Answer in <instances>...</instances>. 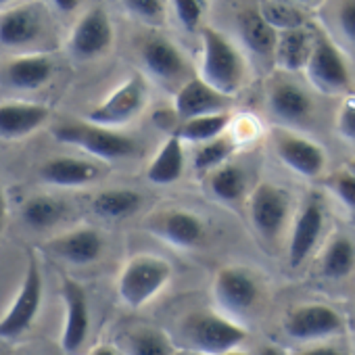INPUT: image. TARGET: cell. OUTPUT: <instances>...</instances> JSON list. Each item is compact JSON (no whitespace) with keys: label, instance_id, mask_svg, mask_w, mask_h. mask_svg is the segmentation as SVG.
<instances>
[{"label":"cell","instance_id":"cell-4","mask_svg":"<svg viewBox=\"0 0 355 355\" xmlns=\"http://www.w3.org/2000/svg\"><path fill=\"white\" fill-rule=\"evenodd\" d=\"M53 136L59 142L78 146L103 161L130 159L138 153L134 138L119 134L117 130L92 125L88 121H61L53 128Z\"/></svg>","mask_w":355,"mask_h":355},{"label":"cell","instance_id":"cell-35","mask_svg":"<svg viewBox=\"0 0 355 355\" xmlns=\"http://www.w3.org/2000/svg\"><path fill=\"white\" fill-rule=\"evenodd\" d=\"M171 11L187 32H197L201 30V17L205 11V5L199 0H175L171 3Z\"/></svg>","mask_w":355,"mask_h":355},{"label":"cell","instance_id":"cell-46","mask_svg":"<svg viewBox=\"0 0 355 355\" xmlns=\"http://www.w3.org/2000/svg\"><path fill=\"white\" fill-rule=\"evenodd\" d=\"M349 173H351V175H355V159L349 163Z\"/></svg>","mask_w":355,"mask_h":355},{"label":"cell","instance_id":"cell-37","mask_svg":"<svg viewBox=\"0 0 355 355\" xmlns=\"http://www.w3.org/2000/svg\"><path fill=\"white\" fill-rule=\"evenodd\" d=\"M330 187L340 203L355 211V175H351L349 171H340L330 180Z\"/></svg>","mask_w":355,"mask_h":355},{"label":"cell","instance_id":"cell-21","mask_svg":"<svg viewBox=\"0 0 355 355\" xmlns=\"http://www.w3.org/2000/svg\"><path fill=\"white\" fill-rule=\"evenodd\" d=\"M268 107L272 115L284 123H303L311 115L313 103L303 88L291 82H278L268 94Z\"/></svg>","mask_w":355,"mask_h":355},{"label":"cell","instance_id":"cell-6","mask_svg":"<svg viewBox=\"0 0 355 355\" xmlns=\"http://www.w3.org/2000/svg\"><path fill=\"white\" fill-rule=\"evenodd\" d=\"M146 101H148L146 82L140 76H132L123 84H119L101 105H96L86 115V121L107 130L123 128L144 111Z\"/></svg>","mask_w":355,"mask_h":355},{"label":"cell","instance_id":"cell-44","mask_svg":"<svg viewBox=\"0 0 355 355\" xmlns=\"http://www.w3.org/2000/svg\"><path fill=\"white\" fill-rule=\"evenodd\" d=\"M257 355H284V351L282 349H278V347H274V345H266V347H261L259 349V353Z\"/></svg>","mask_w":355,"mask_h":355},{"label":"cell","instance_id":"cell-27","mask_svg":"<svg viewBox=\"0 0 355 355\" xmlns=\"http://www.w3.org/2000/svg\"><path fill=\"white\" fill-rule=\"evenodd\" d=\"M140 205H142V195L132 189H107L101 191L92 201L94 211L107 220L128 218L136 214Z\"/></svg>","mask_w":355,"mask_h":355},{"label":"cell","instance_id":"cell-19","mask_svg":"<svg viewBox=\"0 0 355 355\" xmlns=\"http://www.w3.org/2000/svg\"><path fill=\"white\" fill-rule=\"evenodd\" d=\"M51 109L40 103H5L0 105V138L19 140L42 123H46Z\"/></svg>","mask_w":355,"mask_h":355},{"label":"cell","instance_id":"cell-40","mask_svg":"<svg viewBox=\"0 0 355 355\" xmlns=\"http://www.w3.org/2000/svg\"><path fill=\"white\" fill-rule=\"evenodd\" d=\"M51 7L59 13H69V11H76V7H80L78 0H53Z\"/></svg>","mask_w":355,"mask_h":355},{"label":"cell","instance_id":"cell-11","mask_svg":"<svg viewBox=\"0 0 355 355\" xmlns=\"http://www.w3.org/2000/svg\"><path fill=\"white\" fill-rule=\"evenodd\" d=\"M291 199L288 195L270 182L259 184L249 199V218L259 236L272 241L280 234L288 220Z\"/></svg>","mask_w":355,"mask_h":355},{"label":"cell","instance_id":"cell-3","mask_svg":"<svg viewBox=\"0 0 355 355\" xmlns=\"http://www.w3.org/2000/svg\"><path fill=\"white\" fill-rule=\"evenodd\" d=\"M171 266L159 255H134L121 270L117 295L130 309H140L153 301L171 280Z\"/></svg>","mask_w":355,"mask_h":355},{"label":"cell","instance_id":"cell-33","mask_svg":"<svg viewBox=\"0 0 355 355\" xmlns=\"http://www.w3.org/2000/svg\"><path fill=\"white\" fill-rule=\"evenodd\" d=\"M232 153H234V142L228 136H220V138L205 142L197 148L193 167L199 173H211L214 169L226 165V161Z\"/></svg>","mask_w":355,"mask_h":355},{"label":"cell","instance_id":"cell-18","mask_svg":"<svg viewBox=\"0 0 355 355\" xmlns=\"http://www.w3.org/2000/svg\"><path fill=\"white\" fill-rule=\"evenodd\" d=\"M38 173H40V180L51 187L76 189V187H86L98 180L101 169L86 159L59 157V159H49L46 163H42Z\"/></svg>","mask_w":355,"mask_h":355},{"label":"cell","instance_id":"cell-42","mask_svg":"<svg viewBox=\"0 0 355 355\" xmlns=\"http://www.w3.org/2000/svg\"><path fill=\"white\" fill-rule=\"evenodd\" d=\"M5 218H7V197H5V191L0 189V230L5 226Z\"/></svg>","mask_w":355,"mask_h":355},{"label":"cell","instance_id":"cell-14","mask_svg":"<svg viewBox=\"0 0 355 355\" xmlns=\"http://www.w3.org/2000/svg\"><path fill=\"white\" fill-rule=\"evenodd\" d=\"M42 249L59 261L71 266H88L101 257L105 249V236L94 228H76L71 232L55 236Z\"/></svg>","mask_w":355,"mask_h":355},{"label":"cell","instance_id":"cell-23","mask_svg":"<svg viewBox=\"0 0 355 355\" xmlns=\"http://www.w3.org/2000/svg\"><path fill=\"white\" fill-rule=\"evenodd\" d=\"M40 34V17L30 7H11L0 13V46L19 49L36 40Z\"/></svg>","mask_w":355,"mask_h":355},{"label":"cell","instance_id":"cell-36","mask_svg":"<svg viewBox=\"0 0 355 355\" xmlns=\"http://www.w3.org/2000/svg\"><path fill=\"white\" fill-rule=\"evenodd\" d=\"M123 7L132 17L148 26H159L165 17V7L159 0H128V3H123Z\"/></svg>","mask_w":355,"mask_h":355},{"label":"cell","instance_id":"cell-24","mask_svg":"<svg viewBox=\"0 0 355 355\" xmlns=\"http://www.w3.org/2000/svg\"><path fill=\"white\" fill-rule=\"evenodd\" d=\"M239 34L243 44L261 59H272L276 51L278 34L263 21L257 9H247L239 15Z\"/></svg>","mask_w":355,"mask_h":355},{"label":"cell","instance_id":"cell-2","mask_svg":"<svg viewBox=\"0 0 355 355\" xmlns=\"http://www.w3.org/2000/svg\"><path fill=\"white\" fill-rule=\"evenodd\" d=\"M180 336L187 343L189 351L201 355H226L243 345V340L247 338V330L226 315L195 311L184 318L180 326Z\"/></svg>","mask_w":355,"mask_h":355},{"label":"cell","instance_id":"cell-16","mask_svg":"<svg viewBox=\"0 0 355 355\" xmlns=\"http://www.w3.org/2000/svg\"><path fill=\"white\" fill-rule=\"evenodd\" d=\"M228 105H230V98L209 88L199 78H191L189 82H184L175 90V98H173V111H175V117L180 119V123L189 119L205 117V115L226 113Z\"/></svg>","mask_w":355,"mask_h":355},{"label":"cell","instance_id":"cell-22","mask_svg":"<svg viewBox=\"0 0 355 355\" xmlns=\"http://www.w3.org/2000/svg\"><path fill=\"white\" fill-rule=\"evenodd\" d=\"M53 73H55V63L49 55L42 53L17 57L5 69V78L9 86L17 90H38L53 78Z\"/></svg>","mask_w":355,"mask_h":355},{"label":"cell","instance_id":"cell-17","mask_svg":"<svg viewBox=\"0 0 355 355\" xmlns=\"http://www.w3.org/2000/svg\"><path fill=\"white\" fill-rule=\"evenodd\" d=\"M276 150H278L280 161L303 178L320 175L324 169V163H326L324 150L315 142H309L301 136L278 134L276 136Z\"/></svg>","mask_w":355,"mask_h":355},{"label":"cell","instance_id":"cell-13","mask_svg":"<svg viewBox=\"0 0 355 355\" xmlns=\"http://www.w3.org/2000/svg\"><path fill=\"white\" fill-rule=\"evenodd\" d=\"M343 328L340 315L328 305H301L284 320V332L295 340H318L332 336Z\"/></svg>","mask_w":355,"mask_h":355},{"label":"cell","instance_id":"cell-10","mask_svg":"<svg viewBox=\"0 0 355 355\" xmlns=\"http://www.w3.org/2000/svg\"><path fill=\"white\" fill-rule=\"evenodd\" d=\"M140 61L144 71L163 86H173L182 82L189 73V63L184 53L169 38L153 34L140 44Z\"/></svg>","mask_w":355,"mask_h":355},{"label":"cell","instance_id":"cell-8","mask_svg":"<svg viewBox=\"0 0 355 355\" xmlns=\"http://www.w3.org/2000/svg\"><path fill=\"white\" fill-rule=\"evenodd\" d=\"M214 299L226 315L241 318L257 305L259 284L243 268H222L214 278Z\"/></svg>","mask_w":355,"mask_h":355},{"label":"cell","instance_id":"cell-32","mask_svg":"<svg viewBox=\"0 0 355 355\" xmlns=\"http://www.w3.org/2000/svg\"><path fill=\"white\" fill-rule=\"evenodd\" d=\"M353 266H355V247H353L351 239L336 236L328 245V249L324 251L322 274L326 278L340 280V278H347L353 272Z\"/></svg>","mask_w":355,"mask_h":355},{"label":"cell","instance_id":"cell-7","mask_svg":"<svg viewBox=\"0 0 355 355\" xmlns=\"http://www.w3.org/2000/svg\"><path fill=\"white\" fill-rule=\"evenodd\" d=\"M113 44V24L103 7L88 9L71 28L67 51L80 61L103 57Z\"/></svg>","mask_w":355,"mask_h":355},{"label":"cell","instance_id":"cell-34","mask_svg":"<svg viewBox=\"0 0 355 355\" xmlns=\"http://www.w3.org/2000/svg\"><path fill=\"white\" fill-rule=\"evenodd\" d=\"M257 11L263 17V21L276 34L293 32V30L303 28V13L297 7H291V5H284V3H266Z\"/></svg>","mask_w":355,"mask_h":355},{"label":"cell","instance_id":"cell-39","mask_svg":"<svg viewBox=\"0 0 355 355\" xmlns=\"http://www.w3.org/2000/svg\"><path fill=\"white\" fill-rule=\"evenodd\" d=\"M338 28L351 42H355V0L338 7Z\"/></svg>","mask_w":355,"mask_h":355},{"label":"cell","instance_id":"cell-41","mask_svg":"<svg viewBox=\"0 0 355 355\" xmlns=\"http://www.w3.org/2000/svg\"><path fill=\"white\" fill-rule=\"evenodd\" d=\"M301 355H340L334 347H311L307 351H303Z\"/></svg>","mask_w":355,"mask_h":355},{"label":"cell","instance_id":"cell-28","mask_svg":"<svg viewBox=\"0 0 355 355\" xmlns=\"http://www.w3.org/2000/svg\"><path fill=\"white\" fill-rule=\"evenodd\" d=\"M230 123V115L228 113H218V115H205V117H197V119H189L178 125V130L173 132V136L180 140L182 144H205L211 142L220 136H224L226 128Z\"/></svg>","mask_w":355,"mask_h":355},{"label":"cell","instance_id":"cell-30","mask_svg":"<svg viewBox=\"0 0 355 355\" xmlns=\"http://www.w3.org/2000/svg\"><path fill=\"white\" fill-rule=\"evenodd\" d=\"M209 191L218 201L234 203L247 191V175L239 165H222L211 171L209 175Z\"/></svg>","mask_w":355,"mask_h":355},{"label":"cell","instance_id":"cell-29","mask_svg":"<svg viewBox=\"0 0 355 355\" xmlns=\"http://www.w3.org/2000/svg\"><path fill=\"white\" fill-rule=\"evenodd\" d=\"M125 355H175L171 338L159 328H138L123 340Z\"/></svg>","mask_w":355,"mask_h":355},{"label":"cell","instance_id":"cell-26","mask_svg":"<svg viewBox=\"0 0 355 355\" xmlns=\"http://www.w3.org/2000/svg\"><path fill=\"white\" fill-rule=\"evenodd\" d=\"M311 49H313V42L309 40V36L303 30L282 32V34H278V40H276L274 59L282 69L297 71L307 65Z\"/></svg>","mask_w":355,"mask_h":355},{"label":"cell","instance_id":"cell-5","mask_svg":"<svg viewBox=\"0 0 355 355\" xmlns=\"http://www.w3.org/2000/svg\"><path fill=\"white\" fill-rule=\"evenodd\" d=\"M42 295H44L42 272H40L36 257L30 255L19 293L13 299L9 311L0 318V338L15 340L32 328V324L38 318L40 307H42Z\"/></svg>","mask_w":355,"mask_h":355},{"label":"cell","instance_id":"cell-31","mask_svg":"<svg viewBox=\"0 0 355 355\" xmlns=\"http://www.w3.org/2000/svg\"><path fill=\"white\" fill-rule=\"evenodd\" d=\"M21 216L30 228L46 230L61 222V218L65 216V203L55 197H46V195L32 197L24 203Z\"/></svg>","mask_w":355,"mask_h":355},{"label":"cell","instance_id":"cell-12","mask_svg":"<svg viewBox=\"0 0 355 355\" xmlns=\"http://www.w3.org/2000/svg\"><path fill=\"white\" fill-rule=\"evenodd\" d=\"M305 71H307L309 82L324 94L345 92L351 84L349 69H347L338 49L326 38H318L313 42Z\"/></svg>","mask_w":355,"mask_h":355},{"label":"cell","instance_id":"cell-1","mask_svg":"<svg viewBox=\"0 0 355 355\" xmlns=\"http://www.w3.org/2000/svg\"><path fill=\"white\" fill-rule=\"evenodd\" d=\"M201 69L199 80L226 98H232L245 84L247 63L241 51L216 28L203 26L201 30Z\"/></svg>","mask_w":355,"mask_h":355},{"label":"cell","instance_id":"cell-25","mask_svg":"<svg viewBox=\"0 0 355 355\" xmlns=\"http://www.w3.org/2000/svg\"><path fill=\"white\" fill-rule=\"evenodd\" d=\"M182 171H184V144L171 134L163 142L155 159L150 161L146 169V178L153 184L165 187V184H173L175 180H180Z\"/></svg>","mask_w":355,"mask_h":355},{"label":"cell","instance_id":"cell-47","mask_svg":"<svg viewBox=\"0 0 355 355\" xmlns=\"http://www.w3.org/2000/svg\"><path fill=\"white\" fill-rule=\"evenodd\" d=\"M184 355H201V353H195V351H189V353H184Z\"/></svg>","mask_w":355,"mask_h":355},{"label":"cell","instance_id":"cell-15","mask_svg":"<svg viewBox=\"0 0 355 355\" xmlns=\"http://www.w3.org/2000/svg\"><path fill=\"white\" fill-rule=\"evenodd\" d=\"M150 232L171 247L195 249L205 241V222L193 211L171 209L150 220Z\"/></svg>","mask_w":355,"mask_h":355},{"label":"cell","instance_id":"cell-45","mask_svg":"<svg viewBox=\"0 0 355 355\" xmlns=\"http://www.w3.org/2000/svg\"><path fill=\"white\" fill-rule=\"evenodd\" d=\"M226 355H251V353H247V351H241V349H234V351H230V353H226Z\"/></svg>","mask_w":355,"mask_h":355},{"label":"cell","instance_id":"cell-38","mask_svg":"<svg viewBox=\"0 0 355 355\" xmlns=\"http://www.w3.org/2000/svg\"><path fill=\"white\" fill-rule=\"evenodd\" d=\"M336 128L343 138H347L349 142H355V98H349L340 107L338 117H336Z\"/></svg>","mask_w":355,"mask_h":355},{"label":"cell","instance_id":"cell-20","mask_svg":"<svg viewBox=\"0 0 355 355\" xmlns=\"http://www.w3.org/2000/svg\"><path fill=\"white\" fill-rule=\"evenodd\" d=\"M322 226H324L322 207H320V203L309 201L303 207V211L299 214L293 234H291V241H288V263L293 268H299L307 259V255L320 241Z\"/></svg>","mask_w":355,"mask_h":355},{"label":"cell","instance_id":"cell-43","mask_svg":"<svg viewBox=\"0 0 355 355\" xmlns=\"http://www.w3.org/2000/svg\"><path fill=\"white\" fill-rule=\"evenodd\" d=\"M88 355H117V351L113 347H109V345H98Z\"/></svg>","mask_w":355,"mask_h":355},{"label":"cell","instance_id":"cell-9","mask_svg":"<svg viewBox=\"0 0 355 355\" xmlns=\"http://www.w3.org/2000/svg\"><path fill=\"white\" fill-rule=\"evenodd\" d=\"M61 297L65 305L63 328H61V349L65 355H80L90 332V305L84 286L71 278L63 280Z\"/></svg>","mask_w":355,"mask_h":355}]
</instances>
